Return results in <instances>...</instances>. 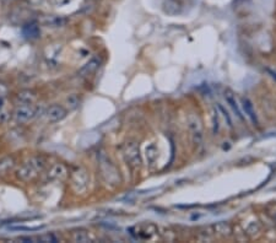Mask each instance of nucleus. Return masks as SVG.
<instances>
[{"instance_id": "nucleus-24", "label": "nucleus", "mask_w": 276, "mask_h": 243, "mask_svg": "<svg viewBox=\"0 0 276 243\" xmlns=\"http://www.w3.org/2000/svg\"><path fill=\"white\" fill-rule=\"evenodd\" d=\"M214 133L216 134L219 131V118H218V112L214 113Z\"/></svg>"}, {"instance_id": "nucleus-16", "label": "nucleus", "mask_w": 276, "mask_h": 243, "mask_svg": "<svg viewBox=\"0 0 276 243\" xmlns=\"http://www.w3.org/2000/svg\"><path fill=\"white\" fill-rule=\"evenodd\" d=\"M242 105H243V110H244L245 114L248 115L249 119L252 120V123L256 126L258 123V119H257V115H256V111H254L253 105H252L251 101L248 98H242Z\"/></svg>"}, {"instance_id": "nucleus-6", "label": "nucleus", "mask_w": 276, "mask_h": 243, "mask_svg": "<svg viewBox=\"0 0 276 243\" xmlns=\"http://www.w3.org/2000/svg\"><path fill=\"white\" fill-rule=\"evenodd\" d=\"M68 176H69V169H68L67 165L61 164V162L54 164L47 172V179L52 182H63L68 178Z\"/></svg>"}, {"instance_id": "nucleus-8", "label": "nucleus", "mask_w": 276, "mask_h": 243, "mask_svg": "<svg viewBox=\"0 0 276 243\" xmlns=\"http://www.w3.org/2000/svg\"><path fill=\"white\" fill-rule=\"evenodd\" d=\"M65 117H67V110L60 105H52L46 112V118L49 123H58Z\"/></svg>"}, {"instance_id": "nucleus-20", "label": "nucleus", "mask_w": 276, "mask_h": 243, "mask_svg": "<svg viewBox=\"0 0 276 243\" xmlns=\"http://www.w3.org/2000/svg\"><path fill=\"white\" fill-rule=\"evenodd\" d=\"M146 159L150 165H152L153 162L157 160V149L155 145H150L146 148Z\"/></svg>"}, {"instance_id": "nucleus-17", "label": "nucleus", "mask_w": 276, "mask_h": 243, "mask_svg": "<svg viewBox=\"0 0 276 243\" xmlns=\"http://www.w3.org/2000/svg\"><path fill=\"white\" fill-rule=\"evenodd\" d=\"M72 240L74 241V242L86 243V242H90V241H91V237H90L89 232H87L86 230H82V228H80V230L73 231Z\"/></svg>"}, {"instance_id": "nucleus-12", "label": "nucleus", "mask_w": 276, "mask_h": 243, "mask_svg": "<svg viewBox=\"0 0 276 243\" xmlns=\"http://www.w3.org/2000/svg\"><path fill=\"white\" fill-rule=\"evenodd\" d=\"M16 166V161L13 156H4L0 159V177L10 173L11 169Z\"/></svg>"}, {"instance_id": "nucleus-9", "label": "nucleus", "mask_w": 276, "mask_h": 243, "mask_svg": "<svg viewBox=\"0 0 276 243\" xmlns=\"http://www.w3.org/2000/svg\"><path fill=\"white\" fill-rule=\"evenodd\" d=\"M156 231L157 230L156 227H155V225H151V224H144V225L134 226L133 228H130V233L134 237L143 238V240L150 238L151 236L156 233Z\"/></svg>"}, {"instance_id": "nucleus-22", "label": "nucleus", "mask_w": 276, "mask_h": 243, "mask_svg": "<svg viewBox=\"0 0 276 243\" xmlns=\"http://www.w3.org/2000/svg\"><path fill=\"white\" fill-rule=\"evenodd\" d=\"M67 102H68V105H69V107L72 108V110H74V108H76L77 106H79L80 98L77 97L76 95H72L69 98H68Z\"/></svg>"}, {"instance_id": "nucleus-4", "label": "nucleus", "mask_w": 276, "mask_h": 243, "mask_svg": "<svg viewBox=\"0 0 276 243\" xmlns=\"http://www.w3.org/2000/svg\"><path fill=\"white\" fill-rule=\"evenodd\" d=\"M123 156L126 159L127 164L131 168L136 169L141 166V156L139 151V145L135 141H127L123 146Z\"/></svg>"}, {"instance_id": "nucleus-3", "label": "nucleus", "mask_w": 276, "mask_h": 243, "mask_svg": "<svg viewBox=\"0 0 276 243\" xmlns=\"http://www.w3.org/2000/svg\"><path fill=\"white\" fill-rule=\"evenodd\" d=\"M70 186L75 194L84 195L89 190L90 176L89 172L84 167H77L70 174Z\"/></svg>"}, {"instance_id": "nucleus-11", "label": "nucleus", "mask_w": 276, "mask_h": 243, "mask_svg": "<svg viewBox=\"0 0 276 243\" xmlns=\"http://www.w3.org/2000/svg\"><path fill=\"white\" fill-rule=\"evenodd\" d=\"M182 8L183 6H182L181 0H165L164 10L168 15H178L182 13Z\"/></svg>"}, {"instance_id": "nucleus-23", "label": "nucleus", "mask_w": 276, "mask_h": 243, "mask_svg": "<svg viewBox=\"0 0 276 243\" xmlns=\"http://www.w3.org/2000/svg\"><path fill=\"white\" fill-rule=\"evenodd\" d=\"M219 108H220V111H221V112H222V114H223V117H225V119L227 120L228 127H232V119H231L230 114H228V113L226 112V110L222 107V106H219Z\"/></svg>"}, {"instance_id": "nucleus-7", "label": "nucleus", "mask_w": 276, "mask_h": 243, "mask_svg": "<svg viewBox=\"0 0 276 243\" xmlns=\"http://www.w3.org/2000/svg\"><path fill=\"white\" fill-rule=\"evenodd\" d=\"M188 123H189V129H190V133H192L193 143H194L195 145H200L202 141V129L199 118L194 114H190L189 118H188Z\"/></svg>"}, {"instance_id": "nucleus-1", "label": "nucleus", "mask_w": 276, "mask_h": 243, "mask_svg": "<svg viewBox=\"0 0 276 243\" xmlns=\"http://www.w3.org/2000/svg\"><path fill=\"white\" fill-rule=\"evenodd\" d=\"M46 165L47 160L42 155L30 157L15 171L16 178L21 182H25V183L35 181L44 171Z\"/></svg>"}, {"instance_id": "nucleus-18", "label": "nucleus", "mask_w": 276, "mask_h": 243, "mask_svg": "<svg viewBox=\"0 0 276 243\" xmlns=\"http://www.w3.org/2000/svg\"><path fill=\"white\" fill-rule=\"evenodd\" d=\"M212 228H214L215 233H218V235L221 236H228L232 232V228H231V226L228 225L227 223L215 224V225L212 226Z\"/></svg>"}, {"instance_id": "nucleus-5", "label": "nucleus", "mask_w": 276, "mask_h": 243, "mask_svg": "<svg viewBox=\"0 0 276 243\" xmlns=\"http://www.w3.org/2000/svg\"><path fill=\"white\" fill-rule=\"evenodd\" d=\"M37 114V107L34 103H21L14 111L13 115L15 122L18 123H27L31 119H34Z\"/></svg>"}, {"instance_id": "nucleus-13", "label": "nucleus", "mask_w": 276, "mask_h": 243, "mask_svg": "<svg viewBox=\"0 0 276 243\" xmlns=\"http://www.w3.org/2000/svg\"><path fill=\"white\" fill-rule=\"evenodd\" d=\"M223 97H225L226 102H227V105L230 106L231 108H232L233 112L236 113V115H237L239 119L243 120V115H242V112H240L239 110V106H238L237 101H236V97L235 95H233L232 91H230V90H226L225 93H223Z\"/></svg>"}, {"instance_id": "nucleus-15", "label": "nucleus", "mask_w": 276, "mask_h": 243, "mask_svg": "<svg viewBox=\"0 0 276 243\" xmlns=\"http://www.w3.org/2000/svg\"><path fill=\"white\" fill-rule=\"evenodd\" d=\"M39 27L37 23H28L22 27V35L28 39H35L39 36Z\"/></svg>"}, {"instance_id": "nucleus-2", "label": "nucleus", "mask_w": 276, "mask_h": 243, "mask_svg": "<svg viewBox=\"0 0 276 243\" xmlns=\"http://www.w3.org/2000/svg\"><path fill=\"white\" fill-rule=\"evenodd\" d=\"M98 165H100L101 176L106 185L112 186V187H117L120 185L122 178H120L119 171L105 152L98 154Z\"/></svg>"}, {"instance_id": "nucleus-25", "label": "nucleus", "mask_w": 276, "mask_h": 243, "mask_svg": "<svg viewBox=\"0 0 276 243\" xmlns=\"http://www.w3.org/2000/svg\"><path fill=\"white\" fill-rule=\"evenodd\" d=\"M95 1H96V0H95Z\"/></svg>"}, {"instance_id": "nucleus-21", "label": "nucleus", "mask_w": 276, "mask_h": 243, "mask_svg": "<svg viewBox=\"0 0 276 243\" xmlns=\"http://www.w3.org/2000/svg\"><path fill=\"white\" fill-rule=\"evenodd\" d=\"M35 240L37 242H59L60 237H58L55 233H46V235H42L39 237H35Z\"/></svg>"}, {"instance_id": "nucleus-10", "label": "nucleus", "mask_w": 276, "mask_h": 243, "mask_svg": "<svg viewBox=\"0 0 276 243\" xmlns=\"http://www.w3.org/2000/svg\"><path fill=\"white\" fill-rule=\"evenodd\" d=\"M101 64H102V59H101L100 56H93V58L90 59L89 62L80 69V74L82 75L93 74V73L101 67Z\"/></svg>"}, {"instance_id": "nucleus-14", "label": "nucleus", "mask_w": 276, "mask_h": 243, "mask_svg": "<svg viewBox=\"0 0 276 243\" xmlns=\"http://www.w3.org/2000/svg\"><path fill=\"white\" fill-rule=\"evenodd\" d=\"M16 98L20 101L21 103H34L37 100V93H35L34 90L25 89L18 91Z\"/></svg>"}, {"instance_id": "nucleus-19", "label": "nucleus", "mask_w": 276, "mask_h": 243, "mask_svg": "<svg viewBox=\"0 0 276 243\" xmlns=\"http://www.w3.org/2000/svg\"><path fill=\"white\" fill-rule=\"evenodd\" d=\"M67 23V19L60 18V16H48L44 20V25L53 26V27H61Z\"/></svg>"}]
</instances>
